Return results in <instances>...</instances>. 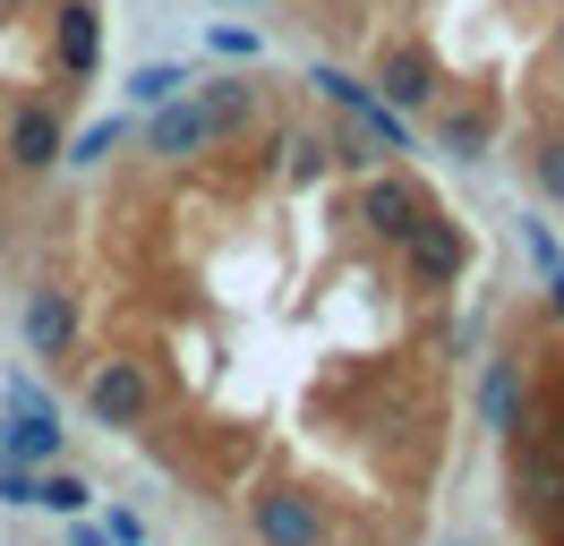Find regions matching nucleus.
<instances>
[{
	"label": "nucleus",
	"mask_w": 564,
	"mask_h": 546,
	"mask_svg": "<svg viewBox=\"0 0 564 546\" xmlns=\"http://www.w3.org/2000/svg\"><path fill=\"white\" fill-rule=\"evenodd\" d=\"M530 529H539V538H547V546H564V487H556V495H547V504H539V521H530Z\"/></svg>",
	"instance_id": "26"
},
{
	"label": "nucleus",
	"mask_w": 564,
	"mask_h": 546,
	"mask_svg": "<svg viewBox=\"0 0 564 546\" xmlns=\"http://www.w3.org/2000/svg\"><path fill=\"white\" fill-rule=\"evenodd\" d=\"M359 222L386 239V248H402V239H411V231L427 222V197L411 188V179H402V171H377V179L359 188Z\"/></svg>",
	"instance_id": "6"
},
{
	"label": "nucleus",
	"mask_w": 564,
	"mask_h": 546,
	"mask_svg": "<svg viewBox=\"0 0 564 546\" xmlns=\"http://www.w3.org/2000/svg\"><path fill=\"white\" fill-rule=\"evenodd\" d=\"M479 410H488V427H496V436L530 427V384H522V359H488V375H479Z\"/></svg>",
	"instance_id": "11"
},
{
	"label": "nucleus",
	"mask_w": 564,
	"mask_h": 546,
	"mask_svg": "<svg viewBox=\"0 0 564 546\" xmlns=\"http://www.w3.org/2000/svg\"><path fill=\"white\" fill-rule=\"evenodd\" d=\"M104 538H111V546H145V521H138L129 504H111V512H104Z\"/></svg>",
	"instance_id": "24"
},
{
	"label": "nucleus",
	"mask_w": 564,
	"mask_h": 546,
	"mask_svg": "<svg viewBox=\"0 0 564 546\" xmlns=\"http://www.w3.org/2000/svg\"><path fill=\"white\" fill-rule=\"evenodd\" d=\"M436 145H445L454 163H488L496 111H488V102H454V111H436Z\"/></svg>",
	"instance_id": "12"
},
{
	"label": "nucleus",
	"mask_w": 564,
	"mask_h": 546,
	"mask_svg": "<svg viewBox=\"0 0 564 546\" xmlns=\"http://www.w3.org/2000/svg\"><path fill=\"white\" fill-rule=\"evenodd\" d=\"M530 179H539V197H547V205H564V129L530 145Z\"/></svg>",
	"instance_id": "20"
},
{
	"label": "nucleus",
	"mask_w": 564,
	"mask_h": 546,
	"mask_svg": "<svg viewBox=\"0 0 564 546\" xmlns=\"http://www.w3.org/2000/svg\"><path fill=\"white\" fill-rule=\"evenodd\" d=\"M43 410H52V393H43L35 375H18V384H9V418H43Z\"/></svg>",
	"instance_id": "23"
},
{
	"label": "nucleus",
	"mask_w": 564,
	"mask_h": 546,
	"mask_svg": "<svg viewBox=\"0 0 564 546\" xmlns=\"http://www.w3.org/2000/svg\"><path fill=\"white\" fill-rule=\"evenodd\" d=\"M35 478L43 470H26V461H9V452H0V504H9V512H35Z\"/></svg>",
	"instance_id": "21"
},
{
	"label": "nucleus",
	"mask_w": 564,
	"mask_h": 546,
	"mask_svg": "<svg viewBox=\"0 0 564 546\" xmlns=\"http://www.w3.org/2000/svg\"><path fill=\"white\" fill-rule=\"evenodd\" d=\"M351 9H359V0H351Z\"/></svg>",
	"instance_id": "31"
},
{
	"label": "nucleus",
	"mask_w": 564,
	"mask_h": 546,
	"mask_svg": "<svg viewBox=\"0 0 564 546\" xmlns=\"http://www.w3.org/2000/svg\"><path fill=\"white\" fill-rule=\"evenodd\" d=\"M35 504H43V512H61V521H77V512L95 504V487H86L77 470H61V461H52V470L35 478Z\"/></svg>",
	"instance_id": "16"
},
{
	"label": "nucleus",
	"mask_w": 564,
	"mask_h": 546,
	"mask_svg": "<svg viewBox=\"0 0 564 546\" xmlns=\"http://www.w3.org/2000/svg\"><path fill=\"white\" fill-rule=\"evenodd\" d=\"M197 102H206V129H214V145L248 136V129H257V111H265V95H257L248 77H214V86H197Z\"/></svg>",
	"instance_id": "10"
},
{
	"label": "nucleus",
	"mask_w": 564,
	"mask_h": 546,
	"mask_svg": "<svg viewBox=\"0 0 564 546\" xmlns=\"http://www.w3.org/2000/svg\"><path fill=\"white\" fill-rule=\"evenodd\" d=\"M61 410H43V418H0V452L9 461H26V470H52L61 461Z\"/></svg>",
	"instance_id": "14"
},
{
	"label": "nucleus",
	"mask_w": 564,
	"mask_h": 546,
	"mask_svg": "<svg viewBox=\"0 0 564 546\" xmlns=\"http://www.w3.org/2000/svg\"><path fill=\"white\" fill-rule=\"evenodd\" d=\"M325 163H334V136H317V129H282L274 136V171L282 179H325Z\"/></svg>",
	"instance_id": "15"
},
{
	"label": "nucleus",
	"mask_w": 564,
	"mask_h": 546,
	"mask_svg": "<svg viewBox=\"0 0 564 546\" xmlns=\"http://www.w3.org/2000/svg\"><path fill=\"white\" fill-rule=\"evenodd\" d=\"M547 307H556V325H564V265H547Z\"/></svg>",
	"instance_id": "28"
},
{
	"label": "nucleus",
	"mask_w": 564,
	"mask_h": 546,
	"mask_svg": "<svg viewBox=\"0 0 564 546\" xmlns=\"http://www.w3.org/2000/svg\"><path fill=\"white\" fill-rule=\"evenodd\" d=\"M69 546H111V538H104V521H86V512H77V521H69Z\"/></svg>",
	"instance_id": "27"
},
{
	"label": "nucleus",
	"mask_w": 564,
	"mask_h": 546,
	"mask_svg": "<svg viewBox=\"0 0 564 546\" xmlns=\"http://www.w3.org/2000/svg\"><path fill=\"white\" fill-rule=\"evenodd\" d=\"M145 145H154V154H172V163L206 154V145H214V129H206V102H197V95L154 102V120H145Z\"/></svg>",
	"instance_id": "8"
},
{
	"label": "nucleus",
	"mask_w": 564,
	"mask_h": 546,
	"mask_svg": "<svg viewBox=\"0 0 564 546\" xmlns=\"http://www.w3.org/2000/svg\"><path fill=\"white\" fill-rule=\"evenodd\" d=\"M308 86H317L325 102H343L351 120L368 111V102H377V86H368V77H351V68H334V61H317V68H308Z\"/></svg>",
	"instance_id": "17"
},
{
	"label": "nucleus",
	"mask_w": 564,
	"mask_h": 546,
	"mask_svg": "<svg viewBox=\"0 0 564 546\" xmlns=\"http://www.w3.org/2000/svg\"><path fill=\"white\" fill-rule=\"evenodd\" d=\"M368 86L393 102V111H436V95H445V68H436V52L427 43H377V61H368Z\"/></svg>",
	"instance_id": "1"
},
{
	"label": "nucleus",
	"mask_w": 564,
	"mask_h": 546,
	"mask_svg": "<svg viewBox=\"0 0 564 546\" xmlns=\"http://www.w3.org/2000/svg\"><path fill=\"white\" fill-rule=\"evenodd\" d=\"M172 95H188V68H180V61H145L138 77H129V102H145V111L172 102Z\"/></svg>",
	"instance_id": "19"
},
{
	"label": "nucleus",
	"mask_w": 564,
	"mask_h": 546,
	"mask_svg": "<svg viewBox=\"0 0 564 546\" xmlns=\"http://www.w3.org/2000/svg\"><path fill=\"white\" fill-rule=\"evenodd\" d=\"M0 9H26V0H0Z\"/></svg>",
	"instance_id": "30"
},
{
	"label": "nucleus",
	"mask_w": 564,
	"mask_h": 546,
	"mask_svg": "<svg viewBox=\"0 0 564 546\" xmlns=\"http://www.w3.org/2000/svg\"><path fill=\"white\" fill-rule=\"evenodd\" d=\"M248 529L265 546H325V504L308 487H265V495H248Z\"/></svg>",
	"instance_id": "4"
},
{
	"label": "nucleus",
	"mask_w": 564,
	"mask_h": 546,
	"mask_svg": "<svg viewBox=\"0 0 564 546\" xmlns=\"http://www.w3.org/2000/svg\"><path fill=\"white\" fill-rule=\"evenodd\" d=\"M120 120H95V129L86 136H61V163H77V171H95V163H111V154H120Z\"/></svg>",
	"instance_id": "18"
},
{
	"label": "nucleus",
	"mask_w": 564,
	"mask_h": 546,
	"mask_svg": "<svg viewBox=\"0 0 564 546\" xmlns=\"http://www.w3.org/2000/svg\"><path fill=\"white\" fill-rule=\"evenodd\" d=\"M9 163H18V171H52V163H61V111L26 102V111L9 120Z\"/></svg>",
	"instance_id": "13"
},
{
	"label": "nucleus",
	"mask_w": 564,
	"mask_h": 546,
	"mask_svg": "<svg viewBox=\"0 0 564 546\" xmlns=\"http://www.w3.org/2000/svg\"><path fill=\"white\" fill-rule=\"evenodd\" d=\"M86 410H95L104 436L145 427V418H154V375H145V359H104V368L86 375Z\"/></svg>",
	"instance_id": "2"
},
{
	"label": "nucleus",
	"mask_w": 564,
	"mask_h": 546,
	"mask_svg": "<svg viewBox=\"0 0 564 546\" xmlns=\"http://www.w3.org/2000/svg\"><path fill=\"white\" fill-rule=\"evenodd\" d=\"M522 248H530V265L547 273V265H564V248L547 239V222H522Z\"/></svg>",
	"instance_id": "25"
},
{
	"label": "nucleus",
	"mask_w": 564,
	"mask_h": 546,
	"mask_svg": "<svg viewBox=\"0 0 564 546\" xmlns=\"http://www.w3.org/2000/svg\"><path fill=\"white\" fill-rule=\"evenodd\" d=\"M18 334H26V350H35V359H69V341H77V299H69V291H35V299H26V316H18Z\"/></svg>",
	"instance_id": "9"
},
{
	"label": "nucleus",
	"mask_w": 564,
	"mask_h": 546,
	"mask_svg": "<svg viewBox=\"0 0 564 546\" xmlns=\"http://www.w3.org/2000/svg\"><path fill=\"white\" fill-rule=\"evenodd\" d=\"M52 52H61V77H95V61H104V9L95 0H61Z\"/></svg>",
	"instance_id": "7"
},
{
	"label": "nucleus",
	"mask_w": 564,
	"mask_h": 546,
	"mask_svg": "<svg viewBox=\"0 0 564 546\" xmlns=\"http://www.w3.org/2000/svg\"><path fill=\"white\" fill-rule=\"evenodd\" d=\"M539 436L556 444V461H564V402H556V418H547V427H539Z\"/></svg>",
	"instance_id": "29"
},
{
	"label": "nucleus",
	"mask_w": 564,
	"mask_h": 546,
	"mask_svg": "<svg viewBox=\"0 0 564 546\" xmlns=\"http://www.w3.org/2000/svg\"><path fill=\"white\" fill-rule=\"evenodd\" d=\"M505 487H513V512H522V521H539V504L564 487V461L539 427H513V436H505Z\"/></svg>",
	"instance_id": "5"
},
{
	"label": "nucleus",
	"mask_w": 564,
	"mask_h": 546,
	"mask_svg": "<svg viewBox=\"0 0 564 546\" xmlns=\"http://www.w3.org/2000/svg\"><path fill=\"white\" fill-rule=\"evenodd\" d=\"M214 52H223V61H248V68H257L265 34H257V26H214Z\"/></svg>",
	"instance_id": "22"
},
{
	"label": "nucleus",
	"mask_w": 564,
	"mask_h": 546,
	"mask_svg": "<svg viewBox=\"0 0 564 546\" xmlns=\"http://www.w3.org/2000/svg\"><path fill=\"white\" fill-rule=\"evenodd\" d=\"M393 256L411 265V282H420V291H454V282H462V265H470V231H462L454 214H436V205H427V222H420L411 239H402Z\"/></svg>",
	"instance_id": "3"
}]
</instances>
